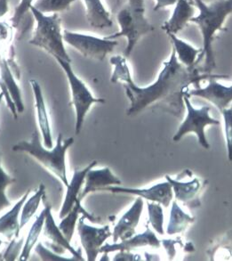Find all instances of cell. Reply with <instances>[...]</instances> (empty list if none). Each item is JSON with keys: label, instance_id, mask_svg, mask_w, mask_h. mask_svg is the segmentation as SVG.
Here are the masks:
<instances>
[{"label": "cell", "instance_id": "cell-18", "mask_svg": "<svg viewBox=\"0 0 232 261\" xmlns=\"http://www.w3.org/2000/svg\"><path fill=\"white\" fill-rule=\"evenodd\" d=\"M96 164H97V162L94 161L82 170H77V169L74 170L72 178L66 187H67L66 195H65L64 203L62 205V208L59 212V218L61 219L64 218L69 212H71V208L74 207L75 203L77 201H80L79 194L81 193L82 186L84 185L85 176L89 170L94 169L96 166Z\"/></svg>", "mask_w": 232, "mask_h": 261}, {"label": "cell", "instance_id": "cell-44", "mask_svg": "<svg viewBox=\"0 0 232 261\" xmlns=\"http://www.w3.org/2000/svg\"><path fill=\"white\" fill-rule=\"evenodd\" d=\"M232 86V85H231Z\"/></svg>", "mask_w": 232, "mask_h": 261}, {"label": "cell", "instance_id": "cell-1", "mask_svg": "<svg viewBox=\"0 0 232 261\" xmlns=\"http://www.w3.org/2000/svg\"><path fill=\"white\" fill-rule=\"evenodd\" d=\"M109 63L113 66L110 82L123 83L126 95L130 101L127 116H135L147 108H152L162 110L179 118L184 111L183 97L188 95L190 85L200 87L202 81L228 77V75L203 73L197 67L184 66L180 63L172 47L170 58L164 62L157 81L145 88L134 83L126 57L113 56Z\"/></svg>", "mask_w": 232, "mask_h": 261}, {"label": "cell", "instance_id": "cell-22", "mask_svg": "<svg viewBox=\"0 0 232 261\" xmlns=\"http://www.w3.org/2000/svg\"><path fill=\"white\" fill-rule=\"evenodd\" d=\"M82 215L85 217V219L90 220L91 222L97 223L100 221V218H97L93 215L91 213L86 212L83 207H82V201H77L75 203L74 207L71 208V212L68 213L67 215L62 219L60 224H59V228L63 232L65 238L67 239L70 243L72 240V237L74 234L75 228L77 226V219L78 215Z\"/></svg>", "mask_w": 232, "mask_h": 261}, {"label": "cell", "instance_id": "cell-14", "mask_svg": "<svg viewBox=\"0 0 232 261\" xmlns=\"http://www.w3.org/2000/svg\"><path fill=\"white\" fill-rule=\"evenodd\" d=\"M144 246H151L156 249H158L161 246V242L158 240V237L149 227L148 225L147 229L142 233L134 236L127 240L121 241L120 243L103 244L100 249V253H110L114 251H131Z\"/></svg>", "mask_w": 232, "mask_h": 261}, {"label": "cell", "instance_id": "cell-4", "mask_svg": "<svg viewBox=\"0 0 232 261\" xmlns=\"http://www.w3.org/2000/svg\"><path fill=\"white\" fill-rule=\"evenodd\" d=\"M120 32L105 37L108 39L126 38L127 45L124 57L128 58L134 47L143 37L154 32L156 28L146 17L145 0H127L116 14Z\"/></svg>", "mask_w": 232, "mask_h": 261}, {"label": "cell", "instance_id": "cell-9", "mask_svg": "<svg viewBox=\"0 0 232 261\" xmlns=\"http://www.w3.org/2000/svg\"><path fill=\"white\" fill-rule=\"evenodd\" d=\"M84 219L85 217L83 215L78 219L77 233L80 238L81 245L86 255V259L88 261H95L100 253V249L107 239L112 237V233L109 226L95 227L85 224Z\"/></svg>", "mask_w": 232, "mask_h": 261}, {"label": "cell", "instance_id": "cell-5", "mask_svg": "<svg viewBox=\"0 0 232 261\" xmlns=\"http://www.w3.org/2000/svg\"><path fill=\"white\" fill-rule=\"evenodd\" d=\"M31 12L36 21V28L28 43L46 51L54 59L71 63L72 60L64 46L62 18L59 14H43L33 6Z\"/></svg>", "mask_w": 232, "mask_h": 261}, {"label": "cell", "instance_id": "cell-16", "mask_svg": "<svg viewBox=\"0 0 232 261\" xmlns=\"http://www.w3.org/2000/svg\"><path fill=\"white\" fill-rule=\"evenodd\" d=\"M122 181L112 173L109 168H102L100 170H91L88 171L84 179V189L79 194L81 201L91 193L101 191L102 188L111 186H121Z\"/></svg>", "mask_w": 232, "mask_h": 261}, {"label": "cell", "instance_id": "cell-13", "mask_svg": "<svg viewBox=\"0 0 232 261\" xmlns=\"http://www.w3.org/2000/svg\"><path fill=\"white\" fill-rule=\"evenodd\" d=\"M144 201L138 196L130 208L118 221L112 233L113 243L127 240L135 234V228L140 222Z\"/></svg>", "mask_w": 232, "mask_h": 261}, {"label": "cell", "instance_id": "cell-43", "mask_svg": "<svg viewBox=\"0 0 232 261\" xmlns=\"http://www.w3.org/2000/svg\"><path fill=\"white\" fill-rule=\"evenodd\" d=\"M2 243H3V242H2V240L0 239V247H1V245H2Z\"/></svg>", "mask_w": 232, "mask_h": 261}, {"label": "cell", "instance_id": "cell-6", "mask_svg": "<svg viewBox=\"0 0 232 261\" xmlns=\"http://www.w3.org/2000/svg\"><path fill=\"white\" fill-rule=\"evenodd\" d=\"M67 77L71 93V105L75 110V134L80 133L84 119L91 106L95 103H105V99L97 98L92 94L86 85L75 73L71 63L62 59H55Z\"/></svg>", "mask_w": 232, "mask_h": 261}, {"label": "cell", "instance_id": "cell-26", "mask_svg": "<svg viewBox=\"0 0 232 261\" xmlns=\"http://www.w3.org/2000/svg\"><path fill=\"white\" fill-rule=\"evenodd\" d=\"M45 195H46V187L44 184H40L35 194L25 201L24 204L21 208V214L20 217V226L21 229L34 217L39 208L40 202L42 201V199L45 198Z\"/></svg>", "mask_w": 232, "mask_h": 261}, {"label": "cell", "instance_id": "cell-41", "mask_svg": "<svg viewBox=\"0 0 232 261\" xmlns=\"http://www.w3.org/2000/svg\"><path fill=\"white\" fill-rule=\"evenodd\" d=\"M3 57L2 56V43L0 42V59Z\"/></svg>", "mask_w": 232, "mask_h": 261}, {"label": "cell", "instance_id": "cell-15", "mask_svg": "<svg viewBox=\"0 0 232 261\" xmlns=\"http://www.w3.org/2000/svg\"><path fill=\"white\" fill-rule=\"evenodd\" d=\"M30 84L32 86V92L34 95L38 124H39L40 133L42 135L43 144L46 148L52 149L53 147V136H52L49 116H48V113L46 109L42 89H41L39 82H37L36 80H31Z\"/></svg>", "mask_w": 232, "mask_h": 261}, {"label": "cell", "instance_id": "cell-28", "mask_svg": "<svg viewBox=\"0 0 232 261\" xmlns=\"http://www.w3.org/2000/svg\"><path fill=\"white\" fill-rule=\"evenodd\" d=\"M149 223L157 233L163 236L164 231V212L161 204L158 202H148Z\"/></svg>", "mask_w": 232, "mask_h": 261}, {"label": "cell", "instance_id": "cell-36", "mask_svg": "<svg viewBox=\"0 0 232 261\" xmlns=\"http://www.w3.org/2000/svg\"><path fill=\"white\" fill-rule=\"evenodd\" d=\"M160 242H161L162 245L165 247L169 259H172L176 257V244H180L182 247L183 246V242L180 237H177L176 240H162Z\"/></svg>", "mask_w": 232, "mask_h": 261}, {"label": "cell", "instance_id": "cell-34", "mask_svg": "<svg viewBox=\"0 0 232 261\" xmlns=\"http://www.w3.org/2000/svg\"><path fill=\"white\" fill-rule=\"evenodd\" d=\"M18 238H13L11 240V243L8 245L7 250L5 251L3 255L4 260L14 261L20 257L21 250H22V245H23V239L21 238L17 241Z\"/></svg>", "mask_w": 232, "mask_h": 261}, {"label": "cell", "instance_id": "cell-2", "mask_svg": "<svg viewBox=\"0 0 232 261\" xmlns=\"http://www.w3.org/2000/svg\"><path fill=\"white\" fill-rule=\"evenodd\" d=\"M193 2L199 14L194 16L190 22L197 25L203 38L202 53L197 62L199 64L205 58L201 72L210 74L216 68L213 42L216 34L223 29L227 18L232 14V0H215L211 4H206L203 0H193Z\"/></svg>", "mask_w": 232, "mask_h": 261}, {"label": "cell", "instance_id": "cell-35", "mask_svg": "<svg viewBox=\"0 0 232 261\" xmlns=\"http://www.w3.org/2000/svg\"><path fill=\"white\" fill-rule=\"evenodd\" d=\"M0 90H1L2 93H3L4 98L6 100L7 107L9 108V110H10L11 113L13 114V116H14V119L16 120L18 118L16 106H15V103H14V101H13V99L11 97L10 94H9V92L7 90V87L5 86L3 82H1V80H0Z\"/></svg>", "mask_w": 232, "mask_h": 261}, {"label": "cell", "instance_id": "cell-31", "mask_svg": "<svg viewBox=\"0 0 232 261\" xmlns=\"http://www.w3.org/2000/svg\"><path fill=\"white\" fill-rule=\"evenodd\" d=\"M224 121V134H225L228 159L232 162V105L221 112Z\"/></svg>", "mask_w": 232, "mask_h": 261}, {"label": "cell", "instance_id": "cell-42", "mask_svg": "<svg viewBox=\"0 0 232 261\" xmlns=\"http://www.w3.org/2000/svg\"><path fill=\"white\" fill-rule=\"evenodd\" d=\"M4 98V95L2 92H0V105H1V102H2V100Z\"/></svg>", "mask_w": 232, "mask_h": 261}, {"label": "cell", "instance_id": "cell-7", "mask_svg": "<svg viewBox=\"0 0 232 261\" xmlns=\"http://www.w3.org/2000/svg\"><path fill=\"white\" fill-rule=\"evenodd\" d=\"M183 100L187 109L186 118L183 120V123L181 124L172 140L175 142L180 141L185 135L193 132L197 136V140L201 146L208 150L210 148V145L206 137L205 127L208 125H220V121L210 116L211 108L209 106L201 107L200 109H195L190 102V95H184Z\"/></svg>", "mask_w": 232, "mask_h": 261}, {"label": "cell", "instance_id": "cell-12", "mask_svg": "<svg viewBox=\"0 0 232 261\" xmlns=\"http://www.w3.org/2000/svg\"><path fill=\"white\" fill-rule=\"evenodd\" d=\"M166 181L171 184L172 193L176 195L177 201L183 202L184 206L190 210L198 208L201 206L199 195L203 187L204 181L195 177L189 182H183L179 179H175L170 176H165Z\"/></svg>", "mask_w": 232, "mask_h": 261}, {"label": "cell", "instance_id": "cell-30", "mask_svg": "<svg viewBox=\"0 0 232 261\" xmlns=\"http://www.w3.org/2000/svg\"><path fill=\"white\" fill-rule=\"evenodd\" d=\"M34 0H20V3L14 9V14L11 17V24L14 29L20 28L21 22L24 21L31 8L34 5ZM32 13V12H31Z\"/></svg>", "mask_w": 232, "mask_h": 261}, {"label": "cell", "instance_id": "cell-25", "mask_svg": "<svg viewBox=\"0 0 232 261\" xmlns=\"http://www.w3.org/2000/svg\"><path fill=\"white\" fill-rule=\"evenodd\" d=\"M46 208L43 210L42 212H40L35 221L32 224V227L28 232V237L25 241L23 247L21 250V254L19 257V260L26 261L28 260L30 257H31V253L32 251L34 249L36 244H38V240H39V236L43 231L44 228V224H45V220H46Z\"/></svg>", "mask_w": 232, "mask_h": 261}, {"label": "cell", "instance_id": "cell-40", "mask_svg": "<svg viewBox=\"0 0 232 261\" xmlns=\"http://www.w3.org/2000/svg\"><path fill=\"white\" fill-rule=\"evenodd\" d=\"M184 249H185V251H188V252H191V251H195V247H194L193 244H191V243H187V244L184 245Z\"/></svg>", "mask_w": 232, "mask_h": 261}, {"label": "cell", "instance_id": "cell-8", "mask_svg": "<svg viewBox=\"0 0 232 261\" xmlns=\"http://www.w3.org/2000/svg\"><path fill=\"white\" fill-rule=\"evenodd\" d=\"M64 42L72 46L78 53L93 60L103 61L118 46L116 39L99 38L80 32L64 31Z\"/></svg>", "mask_w": 232, "mask_h": 261}, {"label": "cell", "instance_id": "cell-3", "mask_svg": "<svg viewBox=\"0 0 232 261\" xmlns=\"http://www.w3.org/2000/svg\"><path fill=\"white\" fill-rule=\"evenodd\" d=\"M74 144V138L64 139L63 134L58 135L56 145L54 147L47 149L43 146L39 132L32 134L31 140L18 142L13 146L14 152H24L38 161L46 170L58 177L65 187L69 185L66 168V153L68 149Z\"/></svg>", "mask_w": 232, "mask_h": 261}, {"label": "cell", "instance_id": "cell-23", "mask_svg": "<svg viewBox=\"0 0 232 261\" xmlns=\"http://www.w3.org/2000/svg\"><path fill=\"white\" fill-rule=\"evenodd\" d=\"M14 79L15 76L13 73V71H11L7 59L4 57H2L0 59V80L7 87L11 97L16 106L18 114H20L24 112V105L21 97V89Z\"/></svg>", "mask_w": 232, "mask_h": 261}, {"label": "cell", "instance_id": "cell-38", "mask_svg": "<svg viewBox=\"0 0 232 261\" xmlns=\"http://www.w3.org/2000/svg\"><path fill=\"white\" fill-rule=\"evenodd\" d=\"M177 0H156V6L154 7V11L164 9L165 7H172L175 6Z\"/></svg>", "mask_w": 232, "mask_h": 261}, {"label": "cell", "instance_id": "cell-17", "mask_svg": "<svg viewBox=\"0 0 232 261\" xmlns=\"http://www.w3.org/2000/svg\"><path fill=\"white\" fill-rule=\"evenodd\" d=\"M175 6L172 16L162 25L161 29L166 34H177L195 16L196 9L193 0H177Z\"/></svg>", "mask_w": 232, "mask_h": 261}, {"label": "cell", "instance_id": "cell-20", "mask_svg": "<svg viewBox=\"0 0 232 261\" xmlns=\"http://www.w3.org/2000/svg\"><path fill=\"white\" fill-rule=\"evenodd\" d=\"M88 23L95 29L109 28L113 25L111 14L102 0H83Z\"/></svg>", "mask_w": 232, "mask_h": 261}, {"label": "cell", "instance_id": "cell-37", "mask_svg": "<svg viewBox=\"0 0 232 261\" xmlns=\"http://www.w3.org/2000/svg\"><path fill=\"white\" fill-rule=\"evenodd\" d=\"M141 256L131 253V251H119V253L113 258V260L127 261V260H141Z\"/></svg>", "mask_w": 232, "mask_h": 261}, {"label": "cell", "instance_id": "cell-11", "mask_svg": "<svg viewBox=\"0 0 232 261\" xmlns=\"http://www.w3.org/2000/svg\"><path fill=\"white\" fill-rule=\"evenodd\" d=\"M45 208L46 211V220L44 224L43 233L47 239L46 243H50L47 244L50 250L58 254H63L65 251H68L72 255V257L77 258V261L84 260L81 251H77L75 250L74 247L71 246V243L65 238L59 226H57L52 214L51 205L46 204Z\"/></svg>", "mask_w": 232, "mask_h": 261}, {"label": "cell", "instance_id": "cell-19", "mask_svg": "<svg viewBox=\"0 0 232 261\" xmlns=\"http://www.w3.org/2000/svg\"><path fill=\"white\" fill-rule=\"evenodd\" d=\"M31 192L32 190L28 189L9 212L0 217V234H3L7 240L11 241L13 238H19L21 229L20 226V214L22 206L24 204L25 201L28 199Z\"/></svg>", "mask_w": 232, "mask_h": 261}, {"label": "cell", "instance_id": "cell-29", "mask_svg": "<svg viewBox=\"0 0 232 261\" xmlns=\"http://www.w3.org/2000/svg\"><path fill=\"white\" fill-rule=\"evenodd\" d=\"M16 180L14 177L9 176L4 170L1 165V153H0V212L7 207H10L11 201L7 196V188Z\"/></svg>", "mask_w": 232, "mask_h": 261}, {"label": "cell", "instance_id": "cell-39", "mask_svg": "<svg viewBox=\"0 0 232 261\" xmlns=\"http://www.w3.org/2000/svg\"><path fill=\"white\" fill-rule=\"evenodd\" d=\"M9 12V0H0V18Z\"/></svg>", "mask_w": 232, "mask_h": 261}, {"label": "cell", "instance_id": "cell-33", "mask_svg": "<svg viewBox=\"0 0 232 261\" xmlns=\"http://www.w3.org/2000/svg\"><path fill=\"white\" fill-rule=\"evenodd\" d=\"M35 252L39 255L42 260L47 261H77V258H64L60 254L55 253L54 251L50 250L49 248H46L43 245L42 243H38L35 248Z\"/></svg>", "mask_w": 232, "mask_h": 261}, {"label": "cell", "instance_id": "cell-24", "mask_svg": "<svg viewBox=\"0 0 232 261\" xmlns=\"http://www.w3.org/2000/svg\"><path fill=\"white\" fill-rule=\"evenodd\" d=\"M195 221L193 217L187 214L181 208L177 201L172 202V208L170 212V219L166 228V233L169 236L182 233L187 229L190 224Z\"/></svg>", "mask_w": 232, "mask_h": 261}, {"label": "cell", "instance_id": "cell-27", "mask_svg": "<svg viewBox=\"0 0 232 261\" xmlns=\"http://www.w3.org/2000/svg\"><path fill=\"white\" fill-rule=\"evenodd\" d=\"M77 0H37L33 7L43 14H55L67 11Z\"/></svg>", "mask_w": 232, "mask_h": 261}, {"label": "cell", "instance_id": "cell-21", "mask_svg": "<svg viewBox=\"0 0 232 261\" xmlns=\"http://www.w3.org/2000/svg\"><path fill=\"white\" fill-rule=\"evenodd\" d=\"M172 42V47L176 51V57L180 63L188 68L197 67V59L202 53V48H196L183 39H179L176 34H167Z\"/></svg>", "mask_w": 232, "mask_h": 261}, {"label": "cell", "instance_id": "cell-10", "mask_svg": "<svg viewBox=\"0 0 232 261\" xmlns=\"http://www.w3.org/2000/svg\"><path fill=\"white\" fill-rule=\"evenodd\" d=\"M101 191H108L112 194H125L137 195L148 201L158 202L165 208L172 201L173 193L171 184L168 181L158 183L150 188H132L120 186H111L102 188Z\"/></svg>", "mask_w": 232, "mask_h": 261}, {"label": "cell", "instance_id": "cell-32", "mask_svg": "<svg viewBox=\"0 0 232 261\" xmlns=\"http://www.w3.org/2000/svg\"><path fill=\"white\" fill-rule=\"evenodd\" d=\"M220 249H223L224 251H229V253H232V229L229 230L227 233L221 237L220 239L216 241L213 244L211 247L209 248L208 251V254L209 258L211 260H214V257L215 253L219 251Z\"/></svg>", "mask_w": 232, "mask_h": 261}]
</instances>
